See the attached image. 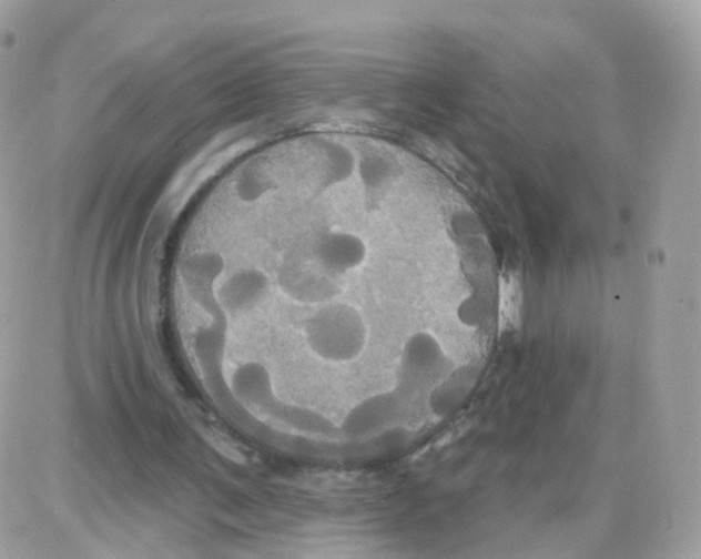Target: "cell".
<instances>
[{"label":"cell","instance_id":"6da1fadb","mask_svg":"<svg viewBox=\"0 0 701 559\" xmlns=\"http://www.w3.org/2000/svg\"><path fill=\"white\" fill-rule=\"evenodd\" d=\"M307 341L322 358L332 362L354 359L366 341V327L359 312L344 302L323 305L307 323Z\"/></svg>","mask_w":701,"mask_h":559},{"label":"cell","instance_id":"7a4b0ae2","mask_svg":"<svg viewBox=\"0 0 701 559\" xmlns=\"http://www.w3.org/2000/svg\"><path fill=\"white\" fill-rule=\"evenodd\" d=\"M402 380L408 389L434 388L449 373L448 357L439 341L428 332L415 333L402 356Z\"/></svg>","mask_w":701,"mask_h":559},{"label":"cell","instance_id":"3957f363","mask_svg":"<svg viewBox=\"0 0 701 559\" xmlns=\"http://www.w3.org/2000/svg\"><path fill=\"white\" fill-rule=\"evenodd\" d=\"M520 286L516 278L509 276L501 285L502 322L510 326L517 325L520 311Z\"/></svg>","mask_w":701,"mask_h":559}]
</instances>
